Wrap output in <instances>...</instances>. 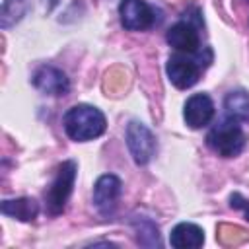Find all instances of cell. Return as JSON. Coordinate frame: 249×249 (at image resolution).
Listing matches in <instances>:
<instances>
[{
    "instance_id": "cell-16",
    "label": "cell",
    "mask_w": 249,
    "mask_h": 249,
    "mask_svg": "<svg viewBox=\"0 0 249 249\" xmlns=\"http://www.w3.org/2000/svg\"><path fill=\"white\" fill-rule=\"evenodd\" d=\"M239 231H243L241 228H237V226H228V224H222L220 226V230H218V237H220V241L222 243H239V241H243L245 237H237V233Z\"/></svg>"
},
{
    "instance_id": "cell-4",
    "label": "cell",
    "mask_w": 249,
    "mask_h": 249,
    "mask_svg": "<svg viewBox=\"0 0 249 249\" xmlns=\"http://www.w3.org/2000/svg\"><path fill=\"white\" fill-rule=\"evenodd\" d=\"M126 146L132 160L138 165H146L156 152V138L150 128L138 121H130L126 126Z\"/></svg>"
},
{
    "instance_id": "cell-14",
    "label": "cell",
    "mask_w": 249,
    "mask_h": 249,
    "mask_svg": "<svg viewBox=\"0 0 249 249\" xmlns=\"http://www.w3.org/2000/svg\"><path fill=\"white\" fill-rule=\"evenodd\" d=\"M27 12V0H4L0 12V25L8 29L16 21H19Z\"/></svg>"
},
{
    "instance_id": "cell-1",
    "label": "cell",
    "mask_w": 249,
    "mask_h": 249,
    "mask_svg": "<svg viewBox=\"0 0 249 249\" xmlns=\"http://www.w3.org/2000/svg\"><path fill=\"white\" fill-rule=\"evenodd\" d=\"M66 134L76 142H88L105 132V115L91 105H74L62 119Z\"/></svg>"
},
{
    "instance_id": "cell-13",
    "label": "cell",
    "mask_w": 249,
    "mask_h": 249,
    "mask_svg": "<svg viewBox=\"0 0 249 249\" xmlns=\"http://www.w3.org/2000/svg\"><path fill=\"white\" fill-rule=\"evenodd\" d=\"M224 107L230 119L233 121H249V93L245 89H233L226 95Z\"/></svg>"
},
{
    "instance_id": "cell-15",
    "label": "cell",
    "mask_w": 249,
    "mask_h": 249,
    "mask_svg": "<svg viewBox=\"0 0 249 249\" xmlns=\"http://www.w3.org/2000/svg\"><path fill=\"white\" fill-rule=\"evenodd\" d=\"M134 228L138 231V243L140 245H146V237H150V243L152 247L154 245H160V235H158V228L150 222V220H140V222H134Z\"/></svg>"
},
{
    "instance_id": "cell-9",
    "label": "cell",
    "mask_w": 249,
    "mask_h": 249,
    "mask_svg": "<svg viewBox=\"0 0 249 249\" xmlns=\"http://www.w3.org/2000/svg\"><path fill=\"white\" fill-rule=\"evenodd\" d=\"M33 86L47 95H64L70 89L66 74L54 66H41L33 74Z\"/></svg>"
},
{
    "instance_id": "cell-3",
    "label": "cell",
    "mask_w": 249,
    "mask_h": 249,
    "mask_svg": "<svg viewBox=\"0 0 249 249\" xmlns=\"http://www.w3.org/2000/svg\"><path fill=\"white\" fill-rule=\"evenodd\" d=\"M74 179H76V163L74 161H64L58 171L56 177L53 179L47 195H45V202H47V210L49 214H60L72 195V187H74Z\"/></svg>"
},
{
    "instance_id": "cell-12",
    "label": "cell",
    "mask_w": 249,
    "mask_h": 249,
    "mask_svg": "<svg viewBox=\"0 0 249 249\" xmlns=\"http://www.w3.org/2000/svg\"><path fill=\"white\" fill-rule=\"evenodd\" d=\"M0 210L2 214L18 218L21 222H33L39 214V204L33 198L23 196V198H14V200H4Z\"/></svg>"
},
{
    "instance_id": "cell-6",
    "label": "cell",
    "mask_w": 249,
    "mask_h": 249,
    "mask_svg": "<svg viewBox=\"0 0 249 249\" xmlns=\"http://www.w3.org/2000/svg\"><path fill=\"white\" fill-rule=\"evenodd\" d=\"M121 179L117 175H101L93 187V204L103 216H111L121 196Z\"/></svg>"
},
{
    "instance_id": "cell-5",
    "label": "cell",
    "mask_w": 249,
    "mask_h": 249,
    "mask_svg": "<svg viewBox=\"0 0 249 249\" xmlns=\"http://www.w3.org/2000/svg\"><path fill=\"white\" fill-rule=\"evenodd\" d=\"M119 16L123 27L128 31H144L154 25V10L144 0H123Z\"/></svg>"
},
{
    "instance_id": "cell-7",
    "label": "cell",
    "mask_w": 249,
    "mask_h": 249,
    "mask_svg": "<svg viewBox=\"0 0 249 249\" xmlns=\"http://www.w3.org/2000/svg\"><path fill=\"white\" fill-rule=\"evenodd\" d=\"M165 72H167V78L169 82L179 88V89H187L191 86H195L198 82V76H200V66L193 60V58H187L183 54H175L167 60V66H165Z\"/></svg>"
},
{
    "instance_id": "cell-17",
    "label": "cell",
    "mask_w": 249,
    "mask_h": 249,
    "mask_svg": "<svg viewBox=\"0 0 249 249\" xmlns=\"http://www.w3.org/2000/svg\"><path fill=\"white\" fill-rule=\"evenodd\" d=\"M230 200H231V202H230V204H231V208H239V210H243L245 218L249 220V200H245L239 193H233Z\"/></svg>"
},
{
    "instance_id": "cell-2",
    "label": "cell",
    "mask_w": 249,
    "mask_h": 249,
    "mask_svg": "<svg viewBox=\"0 0 249 249\" xmlns=\"http://www.w3.org/2000/svg\"><path fill=\"white\" fill-rule=\"evenodd\" d=\"M206 144L222 158H233L237 156L243 146H245V134L241 130V126L233 121H226L216 124L208 136H206Z\"/></svg>"
},
{
    "instance_id": "cell-8",
    "label": "cell",
    "mask_w": 249,
    "mask_h": 249,
    "mask_svg": "<svg viewBox=\"0 0 249 249\" xmlns=\"http://www.w3.org/2000/svg\"><path fill=\"white\" fill-rule=\"evenodd\" d=\"M185 123L191 128H202L206 126L214 117V103L206 93H195L187 99L183 109Z\"/></svg>"
},
{
    "instance_id": "cell-10",
    "label": "cell",
    "mask_w": 249,
    "mask_h": 249,
    "mask_svg": "<svg viewBox=\"0 0 249 249\" xmlns=\"http://www.w3.org/2000/svg\"><path fill=\"white\" fill-rule=\"evenodd\" d=\"M167 43L187 54H193L198 51L200 47V39H198V31L189 23V21H177L169 27L167 31Z\"/></svg>"
},
{
    "instance_id": "cell-11",
    "label": "cell",
    "mask_w": 249,
    "mask_h": 249,
    "mask_svg": "<svg viewBox=\"0 0 249 249\" xmlns=\"http://www.w3.org/2000/svg\"><path fill=\"white\" fill-rule=\"evenodd\" d=\"M169 243L177 249H196L204 243V231L196 224L181 222L171 230Z\"/></svg>"
}]
</instances>
